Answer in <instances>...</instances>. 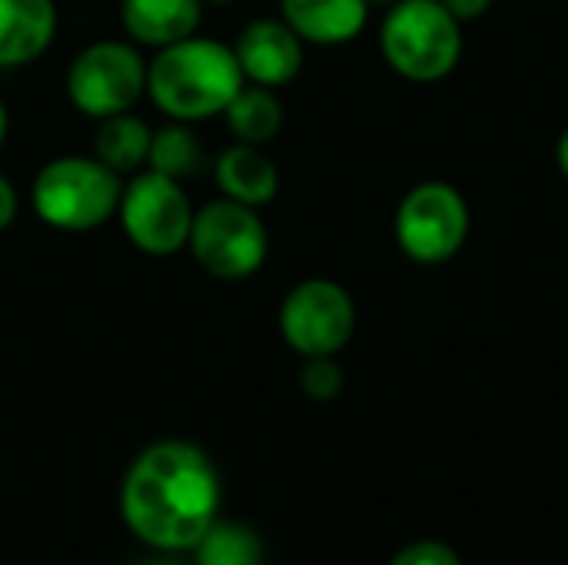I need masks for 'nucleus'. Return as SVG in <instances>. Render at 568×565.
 I'll return each instance as SVG.
<instances>
[{"instance_id":"obj_1","label":"nucleus","mask_w":568,"mask_h":565,"mask_svg":"<svg viewBox=\"0 0 568 565\" xmlns=\"http://www.w3.org/2000/svg\"><path fill=\"white\" fill-rule=\"evenodd\" d=\"M220 473L213 460L183 440L146 446L123 476L120 513L126 529L163 553H183L216 523Z\"/></svg>"},{"instance_id":"obj_2","label":"nucleus","mask_w":568,"mask_h":565,"mask_svg":"<svg viewBox=\"0 0 568 565\" xmlns=\"http://www.w3.org/2000/svg\"><path fill=\"white\" fill-rule=\"evenodd\" d=\"M243 70L233 47L210 37H186L170 47H160L146 60V93L180 123H196L223 113L243 87Z\"/></svg>"},{"instance_id":"obj_3","label":"nucleus","mask_w":568,"mask_h":565,"mask_svg":"<svg viewBox=\"0 0 568 565\" xmlns=\"http://www.w3.org/2000/svg\"><path fill=\"white\" fill-rule=\"evenodd\" d=\"M120 173L103 167L97 157H53L30 183V206L40 223L60 233H87L116 216Z\"/></svg>"},{"instance_id":"obj_4","label":"nucleus","mask_w":568,"mask_h":565,"mask_svg":"<svg viewBox=\"0 0 568 565\" xmlns=\"http://www.w3.org/2000/svg\"><path fill=\"white\" fill-rule=\"evenodd\" d=\"M379 50L399 77L436 83L456 70L463 30L439 0H396L383 17Z\"/></svg>"},{"instance_id":"obj_5","label":"nucleus","mask_w":568,"mask_h":565,"mask_svg":"<svg viewBox=\"0 0 568 565\" xmlns=\"http://www.w3.org/2000/svg\"><path fill=\"white\" fill-rule=\"evenodd\" d=\"M186 250L206 276L236 283L263 270L270 256V230L253 206L220 196L193 213Z\"/></svg>"},{"instance_id":"obj_6","label":"nucleus","mask_w":568,"mask_h":565,"mask_svg":"<svg viewBox=\"0 0 568 565\" xmlns=\"http://www.w3.org/2000/svg\"><path fill=\"white\" fill-rule=\"evenodd\" d=\"M193 213L183 183L153 170L133 173L116 203V220L126 240L146 256H173L186 250Z\"/></svg>"},{"instance_id":"obj_7","label":"nucleus","mask_w":568,"mask_h":565,"mask_svg":"<svg viewBox=\"0 0 568 565\" xmlns=\"http://www.w3.org/2000/svg\"><path fill=\"white\" fill-rule=\"evenodd\" d=\"M143 93L146 60L126 40H97L83 47L67 67V97L80 113L93 120L133 110Z\"/></svg>"},{"instance_id":"obj_8","label":"nucleus","mask_w":568,"mask_h":565,"mask_svg":"<svg viewBox=\"0 0 568 565\" xmlns=\"http://www.w3.org/2000/svg\"><path fill=\"white\" fill-rule=\"evenodd\" d=\"M469 240V203L446 180L416 183L396 210V243L416 263H446Z\"/></svg>"},{"instance_id":"obj_9","label":"nucleus","mask_w":568,"mask_h":565,"mask_svg":"<svg viewBox=\"0 0 568 565\" xmlns=\"http://www.w3.org/2000/svg\"><path fill=\"white\" fill-rule=\"evenodd\" d=\"M356 333V303L336 280H303L280 303V336L283 343L310 356H336Z\"/></svg>"},{"instance_id":"obj_10","label":"nucleus","mask_w":568,"mask_h":565,"mask_svg":"<svg viewBox=\"0 0 568 565\" xmlns=\"http://www.w3.org/2000/svg\"><path fill=\"white\" fill-rule=\"evenodd\" d=\"M233 53L243 70V80L270 90L293 83L303 70V40L283 17L250 20L240 30Z\"/></svg>"},{"instance_id":"obj_11","label":"nucleus","mask_w":568,"mask_h":565,"mask_svg":"<svg viewBox=\"0 0 568 565\" xmlns=\"http://www.w3.org/2000/svg\"><path fill=\"white\" fill-rule=\"evenodd\" d=\"M57 37L53 0H0V70L27 67Z\"/></svg>"},{"instance_id":"obj_12","label":"nucleus","mask_w":568,"mask_h":565,"mask_svg":"<svg viewBox=\"0 0 568 565\" xmlns=\"http://www.w3.org/2000/svg\"><path fill=\"white\" fill-rule=\"evenodd\" d=\"M369 0H280V17L296 30V37L320 47L356 40L369 20Z\"/></svg>"},{"instance_id":"obj_13","label":"nucleus","mask_w":568,"mask_h":565,"mask_svg":"<svg viewBox=\"0 0 568 565\" xmlns=\"http://www.w3.org/2000/svg\"><path fill=\"white\" fill-rule=\"evenodd\" d=\"M203 20L200 0H120V23L140 47H170L196 33Z\"/></svg>"},{"instance_id":"obj_14","label":"nucleus","mask_w":568,"mask_h":565,"mask_svg":"<svg viewBox=\"0 0 568 565\" xmlns=\"http://www.w3.org/2000/svg\"><path fill=\"white\" fill-rule=\"evenodd\" d=\"M213 173H216V183H220L226 200L246 203L253 210L273 203L276 193H280V170H276V163L263 153V147H253V143H240L236 140L233 147H226L216 157Z\"/></svg>"},{"instance_id":"obj_15","label":"nucleus","mask_w":568,"mask_h":565,"mask_svg":"<svg viewBox=\"0 0 568 565\" xmlns=\"http://www.w3.org/2000/svg\"><path fill=\"white\" fill-rule=\"evenodd\" d=\"M150 137H153V130L130 110L103 117L97 127V137H93V157L120 176L140 173V170H146Z\"/></svg>"},{"instance_id":"obj_16","label":"nucleus","mask_w":568,"mask_h":565,"mask_svg":"<svg viewBox=\"0 0 568 565\" xmlns=\"http://www.w3.org/2000/svg\"><path fill=\"white\" fill-rule=\"evenodd\" d=\"M223 117H226V127L233 130V137L240 143H253V147H266L283 130V103H280L276 90L256 87V83H243L240 93L223 110Z\"/></svg>"},{"instance_id":"obj_17","label":"nucleus","mask_w":568,"mask_h":565,"mask_svg":"<svg viewBox=\"0 0 568 565\" xmlns=\"http://www.w3.org/2000/svg\"><path fill=\"white\" fill-rule=\"evenodd\" d=\"M203 167V147L193 137L190 123L170 120L166 127L153 130L150 137V157H146V170L163 173L170 180H183L200 173Z\"/></svg>"},{"instance_id":"obj_18","label":"nucleus","mask_w":568,"mask_h":565,"mask_svg":"<svg viewBox=\"0 0 568 565\" xmlns=\"http://www.w3.org/2000/svg\"><path fill=\"white\" fill-rule=\"evenodd\" d=\"M196 565H263V543L240 523H213L193 546Z\"/></svg>"},{"instance_id":"obj_19","label":"nucleus","mask_w":568,"mask_h":565,"mask_svg":"<svg viewBox=\"0 0 568 565\" xmlns=\"http://www.w3.org/2000/svg\"><path fill=\"white\" fill-rule=\"evenodd\" d=\"M346 376L343 366L336 363V356H310L300 370V390L316 400V403H329L343 393Z\"/></svg>"},{"instance_id":"obj_20","label":"nucleus","mask_w":568,"mask_h":565,"mask_svg":"<svg viewBox=\"0 0 568 565\" xmlns=\"http://www.w3.org/2000/svg\"><path fill=\"white\" fill-rule=\"evenodd\" d=\"M389 565H463L459 556L446 546V543H436V539H426V543H413L406 546L403 553H396V559Z\"/></svg>"},{"instance_id":"obj_21","label":"nucleus","mask_w":568,"mask_h":565,"mask_svg":"<svg viewBox=\"0 0 568 565\" xmlns=\"http://www.w3.org/2000/svg\"><path fill=\"white\" fill-rule=\"evenodd\" d=\"M20 213V193L17 186L10 183V176L0 173V230H7Z\"/></svg>"},{"instance_id":"obj_22","label":"nucleus","mask_w":568,"mask_h":565,"mask_svg":"<svg viewBox=\"0 0 568 565\" xmlns=\"http://www.w3.org/2000/svg\"><path fill=\"white\" fill-rule=\"evenodd\" d=\"M459 23L463 20H476V17H483L489 7H493V0H439Z\"/></svg>"},{"instance_id":"obj_23","label":"nucleus","mask_w":568,"mask_h":565,"mask_svg":"<svg viewBox=\"0 0 568 565\" xmlns=\"http://www.w3.org/2000/svg\"><path fill=\"white\" fill-rule=\"evenodd\" d=\"M556 163H559L562 176H566V180H568V127H566V130H562L559 143H556Z\"/></svg>"},{"instance_id":"obj_24","label":"nucleus","mask_w":568,"mask_h":565,"mask_svg":"<svg viewBox=\"0 0 568 565\" xmlns=\"http://www.w3.org/2000/svg\"><path fill=\"white\" fill-rule=\"evenodd\" d=\"M7 130H10V117H7V107H3V100H0V150H3V143H7Z\"/></svg>"},{"instance_id":"obj_25","label":"nucleus","mask_w":568,"mask_h":565,"mask_svg":"<svg viewBox=\"0 0 568 565\" xmlns=\"http://www.w3.org/2000/svg\"><path fill=\"white\" fill-rule=\"evenodd\" d=\"M393 3H396V0H369V7H386V10H389Z\"/></svg>"},{"instance_id":"obj_26","label":"nucleus","mask_w":568,"mask_h":565,"mask_svg":"<svg viewBox=\"0 0 568 565\" xmlns=\"http://www.w3.org/2000/svg\"><path fill=\"white\" fill-rule=\"evenodd\" d=\"M200 3H203V7H206V3H210V7H226V3H233V0H200Z\"/></svg>"},{"instance_id":"obj_27","label":"nucleus","mask_w":568,"mask_h":565,"mask_svg":"<svg viewBox=\"0 0 568 565\" xmlns=\"http://www.w3.org/2000/svg\"><path fill=\"white\" fill-rule=\"evenodd\" d=\"M150 565H176V563H166V559H156V563H150Z\"/></svg>"}]
</instances>
